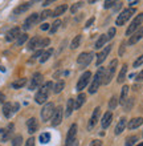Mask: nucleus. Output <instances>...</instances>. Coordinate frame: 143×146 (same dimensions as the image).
I'll return each instance as SVG.
<instances>
[{
	"label": "nucleus",
	"instance_id": "obj_1",
	"mask_svg": "<svg viewBox=\"0 0 143 146\" xmlns=\"http://www.w3.org/2000/svg\"><path fill=\"white\" fill-rule=\"evenodd\" d=\"M52 86H53V84H52L50 81L45 82L43 86H40L39 92L36 93V97H35V100H36L37 104H44V102L48 100V97H49V92H50V89H52Z\"/></svg>",
	"mask_w": 143,
	"mask_h": 146
},
{
	"label": "nucleus",
	"instance_id": "obj_2",
	"mask_svg": "<svg viewBox=\"0 0 143 146\" xmlns=\"http://www.w3.org/2000/svg\"><path fill=\"white\" fill-rule=\"evenodd\" d=\"M103 74H105L103 68H100V69L97 70V73L93 77V80H92V84H90V86H89V93L90 94H94V93L98 90L101 82H102V78H103Z\"/></svg>",
	"mask_w": 143,
	"mask_h": 146
},
{
	"label": "nucleus",
	"instance_id": "obj_3",
	"mask_svg": "<svg viewBox=\"0 0 143 146\" xmlns=\"http://www.w3.org/2000/svg\"><path fill=\"white\" fill-rule=\"evenodd\" d=\"M65 146H78V141H77V123H73L70 126L68 135H66V141H65Z\"/></svg>",
	"mask_w": 143,
	"mask_h": 146
},
{
	"label": "nucleus",
	"instance_id": "obj_4",
	"mask_svg": "<svg viewBox=\"0 0 143 146\" xmlns=\"http://www.w3.org/2000/svg\"><path fill=\"white\" fill-rule=\"evenodd\" d=\"M135 13V8H127V9H125V11H122L119 13V16L117 17V21L115 24L117 25H123L126 21H127L130 17H131L132 15Z\"/></svg>",
	"mask_w": 143,
	"mask_h": 146
},
{
	"label": "nucleus",
	"instance_id": "obj_5",
	"mask_svg": "<svg viewBox=\"0 0 143 146\" xmlns=\"http://www.w3.org/2000/svg\"><path fill=\"white\" fill-rule=\"evenodd\" d=\"M117 65H118V60H113L110 62V65L107 66V69H106V73L103 74V84L107 85L110 81H111L113 76H114V73L117 70Z\"/></svg>",
	"mask_w": 143,
	"mask_h": 146
},
{
	"label": "nucleus",
	"instance_id": "obj_6",
	"mask_svg": "<svg viewBox=\"0 0 143 146\" xmlns=\"http://www.w3.org/2000/svg\"><path fill=\"white\" fill-rule=\"evenodd\" d=\"M143 23V13H139L138 16H135V19L131 21V24L129 25L127 31H126V36H131L134 32L139 28V25Z\"/></svg>",
	"mask_w": 143,
	"mask_h": 146
},
{
	"label": "nucleus",
	"instance_id": "obj_7",
	"mask_svg": "<svg viewBox=\"0 0 143 146\" xmlns=\"http://www.w3.org/2000/svg\"><path fill=\"white\" fill-rule=\"evenodd\" d=\"M94 57L93 52H84V53H81L80 56H78L77 58V64L78 65H81L82 68H85V66H88L92 62V58Z\"/></svg>",
	"mask_w": 143,
	"mask_h": 146
},
{
	"label": "nucleus",
	"instance_id": "obj_8",
	"mask_svg": "<svg viewBox=\"0 0 143 146\" xmlns=\"http://www.w3.org/2000/svg\"><path fill=\"white\" fill-rule=\"evenodd\" d=\"M53 113H54V105L52 102L45 104L44 108L41 109V118H43V121H49L52 118Z\"/></svg>",
	"mask_w": 143,
	"mask_h": 146
},
{
	"label": "nucleus",
	"instance_id": "obj_9",
	"mask_svg": "<svg viewBox=\"0 0 143 146\" xmlns=\"http://www.w3.org/2000/svg\"><path fill=\"white\" fill-rule=\"evenodd\" d=\"M19 110V104L17 102H15V104H11V102H5V104L3 105V114L7 117V118H9L13 113H16V111Z\"/></svg>",
	"mask_w": 143,
	"mask_h": 146
},
{
	"label": "nucleus",
	"instance_id": "obj_10",
	"mask_svg": "<svg viewBox=\"0 0 143 146\" xmlns=\"http://www.w3.org/2000/svg\"><path fill=\"white\" fill-rule=\"evenodd\" d=\"M41 82H43V74H41V73H35L33 77H32L31 82H29L28 89H29V90H35V89H37L40 85H41Z\"/></svg>",
	"mask_w": 143,
	"mask_h": 146
},
{
	"label": "nucleus",
	"instance_id": "obj_11",
	"mask_svg": "<svg viewBox=\"0 0 143 146\" xmlns=\"http://www.w3.org/2000/svg\"><path fill=\"white\" fill-rule=\"evenodd\" d=\"M90 78H92V73L90 72H85L84 74H82L81 78H80V81H78V84H77V90L78 92H81L82 89H85V86L89 84Z\"/></svg>",
	"mask_w": 143,
	"mask_h": 146
},
{
	"label": "nucleus",
	"instance_id": "obj_12",
	"mask_svg": "<svg viewBox=\"0 0 143 146\" xmlns=\"http://www.w3.org/2000/svg\"><path fill=\"white\" fill-rule=\"evenodd\" d=\"M39 20H40L39 13H32V15H29L27 19H25L23 28H24V29H29V28H32V25H35Z\"/></svg>",
	"mask_w": 143,
	"mask_h": 146
},
{
	"label": "nucleus",
	"instance_id": "obj_13",
	"mask_svg": "<svg viewBox=\"0 0 143 146\" xmlns=\"http://www.w3.org/2000/svg\"><path fill=\"white\" fill-rule=\"evenodd\" d=\"M62 110H64V109H62L61 106H58V108L54 109V113H53V115H52V125H53V126H58V125L61 123Z\"/></svg>",
	"mask_w": 143,
	"mask_h": 146
},
{
	"label": "nucleus",
	"instance_id": "obj_14",
	"mask_svg": "<svg viewBox=\"0 0 143 146\" xmlns=\"http://www.w3.org/2000/svg\"><path fill=\"white\" fill-rule=\"evenodd\" d=\"M12 131H13V123H9L7 129L0 130V139H1L3 142L8 141V139H9V137H11V134H12Z\"/></svg>",
	"mask_w": 143,
	"mask_h": 146
},
{
	"label": "nucleus",
	"instance_id": "obj_15",
	"mask_svg": "<svg viewBox=\"0 0 143 146\" xmlns=\"http://www.w3.org/2000/svg\"><path fill=\"white\" fill-rule=\"evenodd\" d=\"M142 37H143V27H139L135 32H134V33H132L131 37H130V40H129V44H130V45H134V44L139 41Z\"/></svg>",
	"mask_w": 143,
	"mask_h": 146
},
{
	"label": "nucleus",
	"instance_id": "obj_16",
	"mask_svg": "<svg viewBox=\"0 0 143 146\" xmlns=\"http://www.w3.org/2000/svg\"><path fill=\"white\" fill-rule=\"evenodd\" d=\"M19 36H20V28L15 27V28H12V29H9V31L7 32V35H5V40H7V41H13V40L17 38Z\"/></svg>",
	"mask_w": 143,
	"mask_h": 146
},
{
	"label": "nucleus",
	"instance_id": "obj_17",
	"mask_svg": "<svg viewBox=\"0 0 143 146\" xmlns=\"http://www.w3.org/2000/svg\"><path fill=\"white\" fill-rule=\"evenodd\" d=\"M110 49H111V46H105L103 50H102V52H101V53L98 54V56H97V61H96V64H97L98 66H100L101 64H102V62H103L105 60H106L107 54L110 53Z\"/></svg>",
	"mask_w": 143,
	"mask_h": 146
},
{
	"label": "nucleus",
	"instance_id": "obj_18",
	"mask_svg": "<svg viewBox=\"0 0 143 146\" xmlns=\"http://www.w3.org/2000/svg\"><path fill=\"white\" fill-rule=\"evenodd\" d=\"M100 111H101V108H96L93 111V115H92V118H90L89 123H88V129L89 130H92L94 126H96L97 121H98V118H100Z\"/></svg>",
	"mask_w": 143,
	"mask_h": 146
},
{
	"label": "nucleus",
	"instance_id": "obj_19",
	"mask_svg": "<svg viewBox=\"0 0 143 146\" xmlns=\"http://www.w3.org/2000/svg\"><path fill=\"white\" fill-rule=\"evenodd\" d=\"M32 5L31 1H28V3H23L20 4L19 7H16L15 9H13V12H12V15H21V13H24L25 11H28V8Z\"/></svg>",
	"mask_w": 143,
	"mask_h": 146
},
{
	"label": "nucleus",
	"instance_id": "obj_20",
	"mask_svg": "<svg viewBox=\"0 0 143 146\" xmlns=\"http://www.w3.org/2000/svg\"><path fill=\"white\" fill-rule=\"evenodd\" d=\"M27 127H28V133H31V134H33L36 130H37V127H39V125H37V119L36 118H29L27 121Z\"/></svg>",
	"mask_w": 143,
	"mask_h": 146
},
{
	"label": "nucleus",
	"instance_id": "obj_21",
	"mask_svg": "<svg viewBox=\"0 0 143 146\" xmlns=\"http://www.w3.org/2000/svg\"><path fill=\"white\" fill-rule=\"evenodd\" d=\"M142 123H143V118H142V117H138V118H132V119H130V121H129L127 127L130 129V130H132V129H136V127H139Z\"/></svg>",
	"mask_w": 143,
	"mask_h": 146
},
{
	"label": "nucleus",
	"instance_id": "obj_22",
	"mask_svg": "<svg viewBox=\"0 0 143 146\" xmlns=\"http://www.w3.org/2000/svg\"><path fill=\"white\" fill-rule=\"evenodd\" d=\"M126 123H127V121H126V118L125 117H122V118L118 121V123H117L115 126V130H114V133H115L117 135H119L122 131L125 130V127H126Z\"/></svg>",
	"mask_w": 143,
	"mask_h": 146
},
{
	"label": "nucleus",
	"instance_id": "obj_23",
	"mask_svg": "<svg viewBox=\"0 0 143 146\" xmlns=\"http://www.w3.org/2000/svg\"><path fill=\"white\" fill-rule=\"evenodd\" d=\"M111 118H113V113L111 111H106L103 114V117H102V121H101V125H102V127L103 129H106V127L110 125V122H111Z\"/></svg>",
	"mask_w": 143,
	"mask_h": 146
},
{
	"label": "nucleus",
	"instance_id": "obj_24",
	"mask_svg": "<svg viewBox=\"0 0 143 146\" xmlns=\"http://www.w3.org/2000/svg\"><path fill=\"white\" fill-rule=\"evenodd\" d=\"M129 86L127 85H125L123 88H122V92H121V98H119V101H121V104L122 105H125L126 102H127V94H129Z\"/></svg>",
	"mask_w": 143,
	"mask_h": 146
},
{
	"label": "nucleus",
	"instance_id": "obj_25",
	"mask_svg": "<svg viewBox=\"0 0 143 146\" xmlns=\"http://www.w3.org/2000/svg\"><path fill=\"white\" fill-rule=\"evenodd\" d=\"M68 9V5L66 4H61V5H58L56 9H54L53 12H52V16H54V17H57V16H60V15H62L64 12Z\"/></svg>",
	"mask_w": 143,
	"mask_h": 146
},
{
	"label": "nucleus",
	"instance_id": "obj_26",
	"mask_svg": "<svg viewBox=\"0 0 143 146\" xmlns=\"http://www.w3.org/2000/svg\"><path fill=\"white\" fill-rule=\"evenodd\" d=\"M85 100H86V96L84 94V93H80V94H78V97H77V101L74 102V108L80 109L82 105L85 104Z\"/></svg>",
	"mask_w": 143,
	"mask_h": 146
},
{
	"label": "nucleus",
	"instance_id": "obj_27",
	"mask_svg": "<svg viewBox=\"0 0 143 146\" xmlns=\"http://www.w3.org/2000/svg\"><path fill=\"white\" fill-rule=\"evenodd\" d=\"M74 110V100L73 98H69L68 100V104H66V111H65V115L66 117H69Z\"/></svg>",
	"mask_w": 143,
	"mask_h": 146
},
{
	"label": "nucleus",
	"instance_id": "obj_28",
	"mask_svg": "<svg viewBox=\"0 0 143 146\" xmlns=\"http://www.w3.org/2000/svg\"><path fill=\"white\" fill-rule=\"evenodd\" d=\"M107 40H109L107 35H101L100 38H98V40H97V42H96V49H101V48L105 45V42L107 41Z\"/></svg>",
	"mask_w": 143,
	"mask_h": 146
},
{
	"label": "nucleus",
	"instance_id": "obj_29",
	"mask_svg": "<svg viewBox=\"0 0 143 146\" xmlns=\"http://www.w3.org/2000/svg\"><path fill=\"white\" fill-rule=\"evenodd\" d=\"M27 84V78H19V80H16L12 82V88L13 89H20V88H23L24 85Z\"/></svg>",
	"mask_w": 143,
	"mask_h": 146
},
{
	"label": "nucleus",
	"instance_id": "obj_30",
	"mask_svg": "<svg viewBox=\"0 0 143 146\" xmlns=\"http://www.w3.org/2000/svg\"><path fill=\"white\" fill-rule=\"evenodd\" d=\"M126 73H127V65H123V68L121 69L119 74H118V78H117V81L119 82V84H122L125 80V77H126Z\"/></svg>",
	"mask_w": 143,
	"mask_h": 146
},
{
	"label": "nucleus",
	"instance_id": "obj_31",
	"mask_svg": "<svg viewBox=\"0 0 143 146\" xmlns=\"http://www.w3.org/2000/svg\"><path fill=\"white\" fill-rule=\"evenodd\" d=\"M39 41H40L39 37H32L31 40H29V42H28V49H35V48H37Z\"/></svg>",
	"mask_w": 143,
	"mask_h": 146
},
{
	"label": "nucleus",
	"instance_id": "obj_32",
	"mask_svg": "<svg viewBox=\"0 0 143 146\" xmlns=\"http://www.w3.org/2000/svg\"><path fill=\"white\" fill-rule=\"evenodd\" d=\"M52 53H53V49H48V50H45V52H43L41 57H40V62H45L48 58L52 56Z\"/></svg>",
	"mask_w": 143,
	"mask_h": 146
},
{
	"label": "nucleus",
	"instance_id": "obj_33",
	"mask_svg": "<svg viewBox=\"0 0 143 146\" xmlns=\"http://www.w3.org/2000/svg\"><path fill=\"white\" fill-rule=\"evenodd\" d=\"M138 142V137L136 135H130L127 139H126V143L125 146H134V143Z\"/></svg>",
	"mask_w": 143,
	"mask_h": 146
},
{
	"label": "nucleus",
	"instance_id": "obj_34",
	"mask_svg": "<svg viewBox=\"0 0 143 146\" xmlns=\"http://www.w3.org/2000/svg\"><path fill=\"white\" fill-rule=\"evenodd\" d=\"M80 42H81V35H77L76 37L73 38V41H72V44H70V48H72V49H76V48H78V45H80Z\"/></svg>",
	"mask_w": 143,
	"mask_h": 146
},
{
	"label": "nucleus",
	"instance_id": "obj_35",
	"mask_svg": "<svg viewBox=\"0 0 143 146\" xmlns=\"http://www.w3.org/2000/svg\"><path fill=\"white\" fill-rule=\"evenodd\" d=\"M60 25H61V21L60 20H56L52 25H50V29H49V32L53 35V33H56V31H57L58 28H60Z\"/></svg>",
	"mask_w": 143,
	"mask_h": 146
},
{
	"label": "nucleus",
	"instance_id": "obj_36",
	"mask_svg": "<svg viewBox=\"0 0 143 146\" xmlns=\"http://www.w3.org/2000/svg\"><path fill=\"white\" fill-rule=\"evenodd\" d=\"M40 142L41 143H48L50 141V134L49 133H43V134H40Z\"/></svg>",
	"mask_w": 143,
	"mask_h": 146
},
{
	"label": "nucleus",
	"instance_id": "obj_37",
	"mask_svg": "<svg viewBox=\"0 0 143 146\" xmlns=\"http://www.w3.org/2000/svg\"><path fill=\"white\" fill-rule=\"evenodd\" d=\"M64 86H65V82H64V81H58L57 84L54 85L53 92H54V93H60L62 89H64Z\"/></svg>",
	"mask_w": 143,
	"mask_h": 146
},
{
	"label": "nucleus",
	"instance_id": "obj_38",
	"mask_svg": "<svg viewBox=\"0 0 143 146\" xmlns=\"http://www.w3.org/2000/svg\"><path fill=\"white\" fill-rule=\"evenodd\" d=\"M23 143V137L21 135H16L15 138L12 139V146H21Z\"/></svg>",
	"mask_w": 143,
	"mask_h": 146
},
{
	"label": "nucleus",
	"instance_id": "obj_39",
	"mask_svg": "<svg viewBox=\"0 0 143 146\" xmlns=\"http://www.w3.org/2000/svg\"><path fill=\"white\" fill-rule=\"evenodd\" d=\"M117 105H118V98H117V97H111V100L109 102V109L113 110V109L117 108Z\"/></svg>",
	"mask_w": 143,
	"mask_h": 146
},
{
	"label": "nucleus",
	"instance_id": "obj_40",
	"mask_svg": "<svg viewBox=\"0 0 143 146\" xmlns=\"http://www.w3.org/2000/svg\"><path fill=\"white\" fill-rule=\"evenodd\" d=\"M49 42H50L49 38H40L37 48H44V46H48V45H49Z\"/></svg>",
	"mask_w": 143,
	"mask_h": 146
},
{
	"label": "nucleus",
	"instance_id": "obj_41",
	"mask_svg": "<svg viewBox=\"0 0 143 146\" xmlns=\"http://www.w3.org/2000/svg\"><path fill=\"white\" fill-rule=\"evenodd\" d=\"M28 40V35L27 33H23V35H20L19 38H17V45H23L24 42Z\"/></svg>",
	"mask_w": 143,
	"mask_h": 146
},
{
	"label": "nucleus",
	"instance_id": "obj_42",
	"mask_svg": "<svg viewBox=\"0 0 143 146\" xmlns=\"http://www.w3.org/2000/svg\"><path fill=\"white\" fill-rule=\"evenodd\" d=\"M49 16H52V11L45 9V11H43V13L40 15V20H45L47 17H49Z\"/></svg>",
	"mask_w": 143,
	"mask_h": 146
},
{
	"label": "nucleus",
	"instance_id": "obj_43",
	"mask_svg": "<svg viewBox=\"0 0 143 146\" xmlns=\"http://www.w3.org/2000/svg\"><path fill=\"white\" fill-rule=\"evenodd\" d=\"M142 64H143V54L142 56H139V57L134 61V68H138V66H140Z\"/></svg>",
	"mask_w": 143,
	"mask_h": 146
},
{
	"label": "nucleus",
	"instance_id": "obj_44",
	"mask_svg": "<svg viewBox=\"0 0 143 146\" xmlns=\"http://www.w3.org/2000/svg\"><path fill=\"white\" fill-rule=\"evenodd\" d=\"M81 5H82L81 1H78V3H76V4L73 5V7L70 8V12H72V13H76V12H77V9H78L80 7H81Z\"/></svg>",
	"mask_w": 143,
	"mask_h": 146
},
{
	"label": "nucleus",
	"instance_id": "obj_45",
	"mask_svg": "<svg viewBox=\"0 0 143 146\" xmlns=\"http://www.w3.org/2000/svg\"><path fill=\"white\" fill-rule=\"evenodd\" d=\"M114 35H115V28H110V29H109V33H107V38L111 40V38L114 37Z\"/></svg>",
	"mask_w": 143,
	"mask_h": 146
},
{
	"label": "nucleus",
	"instance_id": "obj_46",
	"mask_svg": "<svg viewBox=\"0 0 143 146\" xmlns=\"http://www.w3.org/2000/svg\"><path fill=\"white\" fill-rule=\"evenodd\" d=\"M25 146H35V138H33V137H31V138L25 142Z\"/></svg>",
	"mask_w": 143,
	"mask_h": 146
},
{
	"label": "nucleus",
	"instance_id": "obj_47",
	"mask_svg": "<svg viewBox=\"0 0 143 146\" xmlns=\"http://www.w3.org/2000/svg\"><path fill=\"white\" fill-rule=\"evenodd\" d=\"M114 4H117L115 1H110V0H107V1H105V8H110V7H113Z\"/></svg>",
	"mask_w": 143,
	"mask_h": 146
},
{
	"label": "nucleus",
	"instance_id": "obj_48",
	"mask_svg": "<svg viewBox=\"0 0 143 146\" xmlns=\"http://www.w3.org/2000/svg\"><path fill=\"white\" fill-rule=\"evenodd\" d=\"M90 146H102V142H101L100 139H94V141H92Z\"/></svg>",
	"mask_w": 143,
	"mask_h": 146
},
{
	"label": "nucleus",
	"instance_id": "obj_49",
	"mask_svg": "<svg viewBox=\"0 0 143 146\" xmlns=\"http://www.w3.org/2000/svg\"><path fill=\"white\" fill-rule=\"evenodd\" d=\"M41 29H43V31H48V29H50V25L48 23H44V24H41Z\"/></svg>",
	"mask_w": 143,
	"mask_h": 146
},
{
	"label": "nucleus",
	"instance_id": "obj_50",
	"mask_svg": "<svg viewBox=\"0 0 143 146\" xmlns=\"http://www.w3.org/2000/svg\"><path fill=\"white\" fill-rule=\"evenodd\" d=\"M41 54H43V50L40 49V50H37V52H35V53H33V56H32V57H33V58L41 57Z\"/></svg>",
	"mask_w": 143,
	"mask_h": 146
},
{
	"label": "nucleus",
	"instance_id": "obj_51",
	"mask_svg": "<svg viewBox=\"0 0 143 146\" xmlns=\"http://www.w3.org/2000/svg\"><path fill=\"white\" fill-rule=\"evenodd\" d=\"M135 80H136V81H143V70L136 74V76H135Z\"/></svg>",
	"mask_w": 143,
	"mask_h": 146
},
{
	"label": "nucleus",
	"instance_id": "obj_52",
	"mask_svg": "<svg viewBox=\"0 0 143 146\" xmlns=\"http://www.w3.org/2000/svg\"><path fill=\"white\" fill-rule=\"evenodd\" d=\"M93 23H94V17H92V19H89V20H88V21H86L85 27H86V28H89V27H90V25H92V24H93Z\"/></svg>",
	"mask_w": 143,
	"mask_h": 146
},
{
	"label": "nucleus",
	"instance_id": "obj_53",
	"mask_svg": "<svg viewBox=\"0 0 143 146\" xmlns=\"http://www.w3.org/2000/svg\"><path fill=\"white\" fill-rule=\"evenodd\" d=\"M4 100H5V96H4V93L0 92V104H3Z\"/></svg>",
	"mask_w": 143,
	"mask_h": 146
},
{
	"label": "nucleus",
	"instance_id": "obj_54",
	"mask_svg": "<svg viewBox=\"0 0 143 146\" xmlns=\"http://www.w3.org/2000/svg\"><path fill=\"white\" fill-rule=\"evenodd\" d=\"M125 52V42H122L121 44V49H119V54H122Z\"/></svg>",
	"mask_w": 143,
	"mask_h": 146
},
{
	"label": "nucleus",
	"instance_id": "obj_55",
	"mask_svg": "<svg viewBox=\"0 0 143 146\" xmlns=\"http://www.w3.org/2000/svg\"><path fill=\"white\" fill-rule=\"evenodd\" d=\"M129 4H130V5H135V4H138V1H130Z\"/></svg>",
	"mask_w": 143,
	"mask_h": 146
},
{
	"label": "nucleus",
	"instance_id": "obj_56",
	"mask_svg": "<svg viewBox=\"0 0 143 146\" xmlns=\"http://www.w3.org/2000/svg\"><path fill=\"white\" fill-rule=\"evenodd\" d=\"M50 3H52V1H44L43 5H48V4H50Z\"/></svg>",
	"mask_w": 143,
	"mask_h": 146
},
{
	"label": "nucleus",
	"instance_id": "obj_57",
	"mask_svg": "<svg viewBox=\"0 0 143 146\" xmlns=\"http://www.w3.org/2000/svg\"><path fill=\"white\" fill-rule=\"evenodd\" d=\"M136 146H143V142H142V143H138V145H136Z\"/></svg>",
	"mask_w": 143,
	"mask_h": 146
}]
</instances>
